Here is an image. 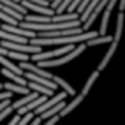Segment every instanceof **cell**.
I'll list each match as a JSON object with an SVG mask.
<instances>
[{
    "label": "cell",
    "mask_w": 125,
    "mask_h": 125,
    "mask_svg": "<svg viewBox=\"0 0 125 125\" xmlns=\"http://www.w3.org/2000/svg\"><path fill=\"white\" fill-rule=\"evenodd\" d=\"M7 53H9V49H5V48L0 46V56H7Z\"/></svg>",
    "instance_id": "cell-12"
},
{
    "label": "cell",
    "mask_w": 125,
    "mask_h": 125,
    "mask_svg": "<svg viewBox=\"0 0 125 125\" xmlns=\"http://www.w3.org/2000/svg\"><path fill=\"white\" fill-rule=\"evenodd\" d=\"M27 88L30 92H37V94L46 95V97H51L53 95V90H49V88H46L42 85H39V83H34V81H27Z\"/></svg>",
    "instance_id": "cell-6"
},
{
    "label": "cell",
    "mask_w": 125,
    "mask_h": 125,
    "mask_svg": "<svg viewBox=\"0 0 125 125\" xmlns=\"http://www.w3.org/2000/svg\"><path fill=\"white\" fill-rule=\"evenodd\" d=\"M65 106V99H63V101H60V102H56L55 106H51V107H49V109H46L44 113H41L39 115V118L41 120H48V118H51V116H55V115H58V113H60L62 111V107Z\"/></svg>",
    "instance_id": "cell-4"
},
{
    "label": "cell",
    "mask_w": 125,
    "mask_h": 125,
    "mask_svg": "<svg viewBox=\"0 0 125 125\" xmlns=\"http://www.w3.org/2000/svg\"><path fill=\"white\" fill-rule=\"evenodd\" d=\"M41 122H42V120H41L39 116H37V118H32V120H30L27 125H41Z\"/></svg>",
    "instance_id": "cell-11"
},
{
    "label": "cell",
    "mask_w": 125,
    "mask_h": 125,
    "mask_svg": "<svg viewBox=\"0 0 125 125\" xmlns=\"http://www.w3.org/2000/svg\"><path fill=\"white\" fill-rule=\"evenodd\" d=\"M11 95L12 94H11V92H7V90L5 92H0V101H4V99H11Z\"/></svg>",
    "instance_id": "cell-10"
},
{
    "label": "cell",
    "mask_w": 125,
    "mask_h": 125,
    "mask_svg": "<svg viewBox=\"0 0 125 125\" xmlns=\"http://www.w3.org/2000/svg\"><path fill=\"white\" fill-rule=\"evenodd\" d=\"M99 34L95 30H86L81 34H72V35H62V37H34L28 42L34 46H49V44H78V42H85V41L97 37Z\"/></svg>",
    "instance_id": "cell-1"
},
{
    "label": "cell",
    "mask_w": 125,
    "mask_h": 125,
    "mask_svg": "<svg viewBox=\"0 0 125 125\" xmlns=\"http://www.w3.org/2000/svg\"><path fill=\"white\" fill-rule=\"evenodd\" d=\"M2 90H4V86H2V83H0V92H2Z\"/></svg>",
    "instance_id": "cell-14"
},
{
    "label": "cell",
    "mask_w": 125,
    "mask_h": 125,
    "mask_svg": "<svg viewBox=\"0 0 125 125\" xmlns=\"http://www.w3.org/2000/svg\"><path fill=\"white\" fill-rule=\"evenodd\" d=\"M2 86L7 90V92H11V94H20V95H27L28 94V88L27 86H21V85H18V83H9V81H7V83H2Z\"/></svg>",
    "instance_id": "cell-5"
},
{
    "label": "cell",
    "mask_w": 125,
    "mask_h": 125,
    "mask_svg": "<svg viewBox=\"0 0 125 125\" xmlns=\"http://www.w3.org/2000/svg\"><path fill=\"white\" fill-rule=\"evenodd\" d=\"M67 97V94H65V92H60V94H56V95H53L51 99H46V101L41 104L39 107H35L34 109V115H41V113H44L46 109H49V107L51 106H55L56 102H60V101H63V99Z\"/></svg>",
    "instance_id": "cell-2"
},
{
    "label": "cell",
    "mask_w": 125,
    "mask_h": 125,
    "mask_svg": "<svg viewBox=\"0 0 125 125\" xmlns=\"http://www.w3.org/2000/svg\"><path fill=\"white\" fill-rule=\"evenodd\" d=\"M0 65H2L4 69L7 71H11L14 74H20V76H23V69H20V65H14L9 58H5V56H0Z\"/></svg>",
    "instance_id": "cell-7"
},
{
    "label": "cell",
    "mask_w": 125,
    "mask_h": 125,
    "mask_svg": "<svg viewBox=\"0 0 125 125\" xmlns=\"http://www.w3.org/2000/svg\"><path fill=\"white\" fill-rule=\"evenodd\" d=\"M53 81L56 83V86H62V88H63V92H65L67 95H76L74 88H72V86H71V85H69V83L65 81V79H62L60 76H55V74H53Z\"/></svg>",
    "instance_id": "cell-8"
},
{
    "label": "cell",
    "mask_w": 125,
    "mask_h": 125,
    "mask_svg": "<svg viewBox=\"0 0 125 125\" xmlns=\"http://www.w3.org/2000/svg\"><path fill=\"white\" fill-rule=\"evenodd\" d=\"M120 12H123V9H125V0H120Z\"/></svg>",
    "instance_id": "cell-13"
},
{
    "label": "cell",
    "mask_w": 125,
    "mask_h": 125,
    "mask_svg": "<svg viewBox=\"0 0 125 125\" xmlns=\"http://www.w3.org/2000/svg\"><path fill=\"white\" fill-rule=\"evenodd\" d=\"M99 74H101V71H95V72H92V76L88 78V81L85 83V86H83V92H81V95L85 97V95H88V92H90V88L94 86V83H95V79L99 78Z\"/></svg>",
    "instance_id": "cell-9"
},
{
    "label": "cell",
    "mask_w": 125,
    "mask_h": 125,
    "mask_svg": "<svg viewBox=\"0 0 125 125\" xmlns=\"http://www.w3.org/2000/svg\"><path fill=\"white\" fill-rule=\"evenodd\" d=\"M83 99H85V97H83L81 94H79V95H74V99H72V101H71L69 104L65 102V106L62 107V111L58 113V116L62 118V116H67L69 113H72V111H74V109H76V107H78V106L81 104V101H83Z\"/></svg>",
    "instance_id": "cell-3"
}]
</instances>
